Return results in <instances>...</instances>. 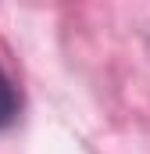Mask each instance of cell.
I'll return each mask as SVG.
<instances>
[{"label": "cell", "mask_w": 150, "mask_h": 154, "mask_svg": "<svg viewBox=\"0 0 150 154\" xmlns=\"http://www.w3.org/2000/svg\"><path fill=\"white\" fill-rule=\"evenodd\" d=\"M18 90H14V82L0 72V129H7L14 118H18Z\"/></svg>", "instance_id": "6da1fadb"}]
</instances>
